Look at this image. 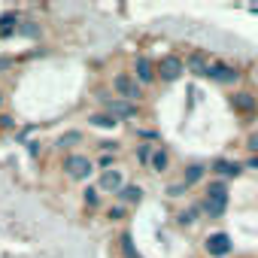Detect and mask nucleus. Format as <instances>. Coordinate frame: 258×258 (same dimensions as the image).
Masks as SVG:
<instances>
[{
	"mask_svg": "<svg viewBox=\"0 0 258 258\" xmlns=\"http://www.w3.org/2000/svg\"><path fill=\"white\" fill-rule=\"evenodd\" d=\"M112 91H115L118 100H127V103H134V100L143 97V85H140L137 76H131V73H115V76H112Z\"/></svg>",
	"mask_w": 258,
	"mask_h": 258,
	"instance_id": "f257e3e1",
	"label": "nucleus"
},
{
	"mask_svg": "<svg viewBox=\"0 0 258 258\" xmlns=\"http://www.w3.org/2000/svg\"><path fill=\"white\" fill-rule=\"evenodd\" d=\"M225 207H228V185H225V182H210L207 198H204V210H207V216L216 219V216L225 213Z\"/></svg>",
	"mask_w": 258,
	"mask_h": 258,
	"instance_id": "f03ea898",
	"label": "nucleus"
},
{
	"mask_svg": "<svg viewBox=\"0 0 258 258\" xmlns=\"http://www.w3.org/2000/svg\"><path fill=\"white\" fill-rule=\"evenodd\" d=\"M64 170H67V176H73V179H88V173L94 170V164H91L88 155L70 152V155H64Z\"/></svg>",
	"mask_w": 258,
	"mask_h": 258,
	"instance_id": "7ed1b4c3",
	"label": "nucleus"
},
{
	"mask_svg": "<svg viewBox=\"0 0 258 258\" xmlns=\"http://www.w3.org/2000/svg\"><path fill=\"white\" fill-rule=\"evenodd\" d=\"M185 70V61L182 58H176V55H164L158 64H155V73L161 76V79H167V82H173V79H179V73Z\"/></svg>",
	"mask_w": 258,
	"mask_h": 258,
	"instance_id": "20e7f679",
	"label": "nucleus"
},
{
	"mask_svg": "<svg viewBox=\"0 0 258 258\" xmlns=\"http://www.w3.org/2000/svg\"><path fill=\"white\" fill-rule=\"evenodd\" d=\"M204 246H207V252H210L213 258H225V255L234 249V243H231V237H228L225 231H216V234H210Z\"/></svg>",
	"mask_w": 258,
	"mask_h": 258,
	"instance_id": "39448f33",
	"label": "nucleus"
},
{
	"mask_svg": "<svg viewBox=\"0 0 258 258\" xmlns=\"http://www.w3.org/2000/svg\"><path fill=\"white\" fill-rule=\"evenodd\" d=\"M121 188H124V173H121V170H103V173H100L97 191H112V195H118Z\"/></svg>",
	"mask_w": 258,
	"mask_h": 258,
	"instance_id": "423d86ee",
	"label": "nucleus"
},
{
	"mask_svg": "<svg viewBox=\"0 0 258 258\" xmlns=\"http://www.w3.org/2000/svg\"><path fill=\"white\" fill-rule=\"evenodd\" d=\"M210 79H216V82H234L240 73H237V67H231V64H225V61H210V73H207Z\"/></svg>",
	"mask_w": 258,
	"mask_h": 258,
	"instance_id": "0eeeda50",
	"label": "nucleus"
},
{
	"mask_svg": "<svg viewBox=\"0 0 258 258\" xmlns=\"http://www.w3.org/2000/svg\"><path fill=\"white\" fill-rule=\"evenodd\" d=\"M103 103H106V112L112 115V118H131L137 109H134V103H127V100H118V97H103Z\"/></svg>",
	"mask_w": 258,
	"mask_h": 258,
	"instance_id": "6e6552de",
	"label": "nucleus"
},
{
	"mask_svg": "<svg viewBox=\"0 0 258 258\" xmlns=\"http://www.w3.org/2000/svg\"><path fill=\"white\" fill-rule=\"evenodd\" d=\"M167 167H170V152L164 146H155L152 149V158H149V170L152 173H164Z\"/></svg>",
	"mask_w": 258,
	"mask_h": 258,
	"instance_id": "1a4fd4ad",
	"label": "nucleus"
},
{
	"mask_svg": "<svg viewBox=\"0 0 258 258\" xmlns=\"http://www.w3.org/2000/svg\"><path fill=\"white\" fill-rule=\"evenodd\" d=\"M185 67H188L191 73H198V76H207V73H210V58H207L204 52H191V55L185 58Z\"/></svg>",
	"mask_w": 258,
	"mask_h": 258,
	"instance_id": "9d476101",
	"label": "nucleus"
},
{
	"mask_svg": "<svg viewBox=\"0 0 258 258\" xmlns=\"http://www.w3.org/2000/svg\"><path fill=\"white\" fill-rule=\"evenodd\" d=\"M134 70H137V82H140V85H149V82L158 76V73H155V64H152L149 58H143V55L137 58V67H134Z\"/></svg>",
	"mask_w": 258,
	"mask_h": 258,
	"instance_id": "9b49d317",
	"label": "nucleus"
},
{
	"mask_svg": "<svg viewBox=\"0 0 258 258\" xmlns=\"http://www.w3.org/2000/svg\"><path fill=\"white\" fill-rule=\"evenodd\" d=\"M231 106H234V112H252L255 109V97L249 91H240V94L231 97Z\"/></svg>",
	"mask_w": 258,
	"mask_h": 258,
	"instance_id": "f8f14e48",
	"label": "nucleus"
},
{
	"mask_svg": "<svg viewBox=\"0 0 258 258\" xmlns=\"http://www.w3.org/2000/svg\"><path fill=\"white\" fill-rule=\"evenodd\" d=\"M118 198H121L124 204H140V201H143V188H140V185H124V188L118 191Z\"/></svg>",
	"mask_w": 258,
	"mask_h": 258,
	"instance_id": "ddd939ff",
	"label": "nucleus"
},
{
	"mask_svg": "<svg viewBox=\"0 0 258 258\" xmlns=\"http://www.w3.org/2000/svg\"><path fill=\"white\" fill-rule=\"evenodd\" d=\"M88 121L97 124V127H115V124H118V118H112L109 112H97V115H91Z\"/></svg>",
	"mask_w": 258,
	"mask_h": 258,
	"instance_id": "4468645a",
	"label": "nucleus"
},
{
	"mask_svg": "<svg viewBox=\"0 0 258 258\" xmlns=\"http://www.w3.org/2000/svg\"><path fill=\"white\" fill-rule=\"evenodd\" d=\"M216 173H222V176H240V164H231V161H216Z\"/></svg>",
	"mask_w": 258,
	"mask_h": 258,
	"instance_id": "2eb2a0df",
	"label": "nucleus"
},
{
	"mask_svg": "<svg viewBox=\"0 0 258 258\" xmlns=\"http://www.w3.org/2000/svg\"><path fill=\"white\" fill-rule=\"evenodd\" d=\"M201 176H204V167H201V164H191V167H188V173L182 176V185L188 188V185H195V182H198Z\"/></svg>",
	"mask_w": 258,
	"mask_h": 258,
	"instance_id": "dca6fc26",
	"label": "nucleus"
},
{
	"mask_svg": "<svg viewBox=\"0 0 258 258\" xmlns=\"http://www.w3.org/2000/svg\"><path fill=\"white\" fill-rule=\"evenodd\" d=\"M82 201H85V207H97V204H100V191H97L94 185H88V188L82 191Z\"/></svg>",
	"mask_w": 258,
	"mask_h": 258,
	"instance_id": "f3484780",
	"label": "nucleus"
},
{
	"mask_svg": "<svg viewBox=\"0 0 258 258\" xmlns=\"http://www.w3.org/2000/svg\"><path fill=\"white\" fill-rule=\"evenodd\" d=\"M79 140H82V134H79V131H70V134H64V137L58 140V146H61V149H64V146L70 149V146H73V143H79Z\"/></svg>",
	"mask_w": 258,
	"mask_h": 258,
	"instance_id": "a211bd4d",
	"label": "nucleus"
},
{
	"mask_svg": "<svg viewBox=\"0 0 258 258\" xmlns=\"http://www.w3.org/2000/svg\"><path fill=\"white\" fill-rule=\"evenodd\" d=\"M195 216H198V210L191 207V210H185V213H179V225H195Z\"/></svg>",
	"mask_w": 258,
	"mask_h": 258,
	"instance_id": "6ab92c4d",
	"label": "nucleus"
},
{
	"mask_svg": "<svg viewBox=\"0 0 258 258\" xmlns=\"http://www.w3.org/2000/svg\"><path fill=\"white\" fill-rule=\"evenodd\" d=\"M137 158H140V161H143V164L149 167V158H152V149H149V146H140V149H137Z\"/></svg>",
	"mask_w": 258,
	"mask_h": 258,
	"instance_id": "aec40b11",
	"label": "nucleus"
},
{
	"mask_svg": "<svg viewBox=\"0 0 258 258\" xmlns=\"http://www.w3.org/2000/svg\"><path fill=\"white\" fill-rule=\"evenodd\" d=\"M13 22H16L13 16H4V19H0V34H10V31H13Z\"/></svg>",
	"mask_w": 258,
	"mask_h": 258,
	"instance_id": "412c9836",
	"label": "nucleus"
},
{
	"mask_svg": "<svg viewBox=\"0 0 258 258\" xmlns=\"http://www.w3.org/2000/svg\"><path fill=\"white\" fill-rule=\"evenodd\" d=\"M112 161H115V155H109V152H106V155H100V161H97V164H100L103 170H109V167H112Z\"/></svg>",
	"mask_w": 258,
	"mask_h": 258,
	"instance_id": "4be33fe9",
	"label": "nucleus"
},
{
	"mask_svg": "<svg viewBox=\"0 0 258 258\" xmlns=\"http://www.w3.org/2000/svg\"><path fill=\"white\" fill-rule=\"evenodd\" d=\"M246 149H249V152H258V134H249V140H246Z\"/></svg>",
	"mask_w": 258,
	"mask_h": 258,
	"instance_id": "5701e85b",
	"label": "nucleus"
},
{
	"mask_svg": "<svg viewBox=\"0 0 258 258\" xmlns=\"http://www.w3.org/2000/svg\"><path fill=\"white\" fill-rule=\"evenodd\" d=\"M121 213H124V207H115V210H109V219H121Z\"/></svg>",
	"mask_w": 258,
	"mask_h": 258,
	"instance_id": "b1692460",
	"label": "nucleus"
},
{
	"mask_svg": "<svg viewBox=\"0 0 258 258\" xmlns=\"http://www.w3.org/2000/svg\"><path fill=\"white\" fill-rule=\"evenodd\" d=\"M246 167H252V170H258V155H252V158H249V164H246Z\"/></svg>",
	"mask_w": 258,
	"mask_h": 258,
	"instance_id": "393cba45",
	"label": "nucleus"
},
{
	"mask_svg": "<svg viewBox=\"0 0 258 258\" xmlns=\"http://www.w3.org/2000/svg\"><path fill=\"white\" fill-rule=\"evenodd\" d=\"M0 106H4V91H0Z\"/></svg>",
	"mask_w": 258,
	"mask_h": 258,
	"instance_id": "a878e982",
	"label": "nucleus"
}]
</instances>
